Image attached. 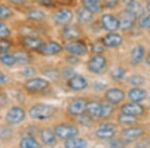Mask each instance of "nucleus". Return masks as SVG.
<instances>
[{
	"mask_svg": "<svg viewBox=\"0 0 150 148\" xmlns=\"http://www.w3.org/2000/svg\"><path fill=\"white\" fill-rule=\"evenodd\" d=\"M147 133V129L144 125L140 123L129 126H123L119 130L118 136H119L126 145L132 144V143L142 139Z\"/></svg>",
	"mask_w": 150,
	"mask_h": 148,
	"instance_id": "f257e3e1",
	"label": "nucleus"
},
{
	"mask_svg": "<svg viewBox=\"0 0 150 148\" xmlns=\"http://www.w3.org/2000/svg\"><path fill=\"white\" fill-rule=\"evenodd\" d=\"M119 130V124L116 121L102 120V122L99 123L97 128L94 131V135L99 140L109 141L117 136Z\"/></svg>",
	"mask_w": 150,
	"mask_h": 148,
	"instance_id": "f03ea898",
	"label": "nucleus"
},
{
	"mask_svg": "<svg viewBox=\"0 0 150 148\" xmlns=\"http://www.w3.org/2000/svg\"><path fill=\"white\" fill-rule=\"evenodd\" d=\"M28 113L35 120H48L56 114V107L51 104L38 103L31 106Z\"/></svg>",
	"mask_w": 150,
	"mask_h": 148,
	"instance_id": "7ed1b4c3",
	"label": "nucleus"
},
{
	"mask_svg": "<svg viewBox=\"0 0 150 148\" xmlns=\"http://www.w3.org/2000/svg\"><path fill=\"white\" fill-rule=\"evenodd\" d=\"M87 70L90 73L101 75L108 69V59L105 54H92L87 61Z\"/></svg>",
	"mask_w": 150,
	"mask_h": 148,
	"instance_id": "20e7f679",
	"label": "nucleus"
},
{
	"mask_svg": "<svg viewBox=\"0 0 150 148\" xmlns=\"http://www.w3.org/2000/svg\"><path fill=\"white\" fill-rule=\"evenodd\" d=\"M126 99V92L119 86L108 87L104 91V100L116 106H120Z\"/></svg>",
	"mask_w": 150,
	"mask_h": 148,
	"instance_id": "39448f33",
	"label": "nucleus"
},
{
	"mask_svg": "<svg viewBox=\"0 0 150 148\" xmlns=\"http://www.w3.org/2000/svg\"><path fill=\"white\" fill-rule=\"evenodd\" d=\"M119 112H122L124 114H128V115L135 116V117L141 118L142 116H144L147 112L146 106L143 105L142 103H137V102H132V101H126L123 102L120 105Z\"/></svg>",
	"mask_w": 150,
	"mask_h": 148,
	"instance_id": "423d86ee",
	"label": "nucleus"
},
{
	"mask_svg": "<svg viewBox=\"0 0 150 148\" xmlns=\"http://www.w3.org/2000/svg\"><path fill=\"white\" fill-rule=\"evenodd\" d=\"M63 47L65 51H67L69 54L76 55V56H85V55L88 54L89 50H90L87 43L81 39L68 40Z\"/></svg>",
	"mask_w": 150,
	"mask_h": 148,
	"instance_id": "0eeeda50",
	"label": "nucleus"
},
{
	"mask_svg": "<svg viewBox=\"0 0 150 148\" xmlns=\"http://www.w3.org/2000/svg\"><path fill=\"white\" fill-rule=\"evenodd\" d=\"M54 131L57 137L62 140H67L69 138L75 137L79 134V128L70 123H60L54 126Z\"/></svg>",
	"mask_w": 150,
	"mask_h": 148,
	"instance_id": "6e6552de",
	"label": "nucleus"
},
{
	"mask_svg": "<svg viewBox=\"0 0 150 148\" xmlns=\"http://www.w3.org/2000/svg\"><path fill=\"white\" fill-rule=\"evenodd\" d=\"M147 54L146 47L142 43H136L131 47L129 52V63L133 67L139 66L144 62L145 56Z\"/></svg>",
	"mask_w": 150,
	"mask_h": 148,
	"instance_id": "1a4fd4ad",
	"label": "nucleus"
},
{
	"mask_svg": "<svg viewBox=\"0 0 150 148\" xmlns=\"http://www.w3.org/2000/svg\"><path fill=\"white\" fill-rule=\"evenodd\" d=\"M117 16L119 19V31L128 33L136 27L137 19L125 9L118 12Z\"/></svg>",
	"mask_w": 150,
	"mask_h": 148,
	"instance_id": "9d476101",
	"label": "nucleus"
},
{
	"mask_svg": "<svg viewBox=\"0 0 150 148\" xmlns=\"http://www.w3.org/2000/svg\"><path fill=\"white\" fill-rule=\"evenodd\" d=\"M99 23L101 27L106 32L119 31V19L116 14L113 13H102L99 17Z\"/></svg>",
	"mask_w": 150,
	"mask_h": 148,
	"instance_id": "9b49d317",
	"label": "nucleus"
},
{
	"mask_svg": "<svg viewBox=\"0 0 150 148\" xmlns=\"http://www.w3.org/2000/svg\"><path fill=\"white\" fill-rule=\"evenodd\" d=\"M104 45L107 49H115L119 48L124 43V36L119 31H112V32H106L102 37H100Z\"/></svg>",
	"mask_w": 150,
	"mask_h": 148,
	"instance_id": "f8f14e48",
	"label": "nucleus"
},
{
	"mask_svg": "<svg viewBox=\"0 0 150 148\" xmlns=\"http://www.w3.org/2000/svg\"><path fill=\"white\" fill-rule=\"evenodd\" d=\"M50 82L49 80L41 77H33V78L28 79L24 83V87L29 92H41L44 91L49 87Z\"/></svg>",
	"mask_w": 150,
	"mask_h": 148,
	"instance_id": "ddd939ff",
	"label": "nucleus"
},
{
	"mask_svg": "<svg viewBox=\"0 0 150 148\" xmlns=\"http://www.w3.org/2000/svg\"><path fill=\"white\" fill-rule=\"evenodd\" d=\"M87 101L88 100L86 98H84V97H76V98H73L71 101H69L68 105H67V112L71 116L77 117L78 115L85 112Z\"/></svg>",
	"mask_w": 150,
	"mask_h": 148,
	"instance_id": "4468645a",
	"label": "nucleus"
},
{
	"mask_svg": "<svg viewBox=\"0 0 150 148\" xmlns=\"http://www.w3.org/2000/svg\"><path fill=\"white\" fill-rule=\"evenodd\" d=\"M148 96H149L148 90L143 88L142 86L130 87L126 94L128 100L137 103H143L145 100H147Z\"/></svg>",
	"mask_w": 150,
	"mask_h": 148,
	"instance_id": "2eb2a0df",
	"label": "nucleus"
},
{
	"mask_svg": "<svg viewBox=\"0 0 150 148\" xmlns=\"http://www.w3.org/2000/svg\"><path fill=\"white\" fill-rule=\"evenodd\" d=\"M64 47L59 42L51 40L43 43L38 52L43 56H55V55L61 53Z\"/></svg>",
	"mask_w": 150,
	"mask_h": 148,
	"instance_id": "dca6fc26",
	"label": "nucleus"
},
{
	"mask_svg": "<svg viewBox=\"0 0 150 148\" xmlns=\"http://www.w3.org/2000/svg\"><path fill=\"white\" fill-rule=\"evenodd\" d=\"M74 18V13L69 8H61L53 14V21L60 26H64L71 23Z\"/></svg>",
	"mask_w": 150,
	"mask_h": 148,
	"instance_id": "f3484780",
	"label": "nucleus"
},
{
	"mask_svg": "<svg viewBox=\"0 0 150 148\" xmlns=\"http://www.w3.org/2000/svg\"><path fill=\"white\" fill-rule=\"evenodd\" d=\"M67 86L73 91H83L89 86V83L85 76L76 73L67 80Z\"/></svg>",
	"mask_w": 150,
	"mask_h": 148,
	"instance_id": "a211bd4d",
	"label": "nucleus"
},
{
	"mask_svg": "<svg viewBox=\"0 0 150 148\" xmlns=\"http://www.w3.org/2000/svg\"><path fill=\"white\" fill-rule=\"evenodd\" d=\"M26 117L25 110L19 106H13L7 111L5 120L10 124H18L22 122Z\"/></svg>",
	"mask_w": 150,
	"mask_h": 148,
	"instance_id": "6ab92c4d",
	"label": "nucleus"
},
{
	"mask_svg": "<svg viewBox=\"0 0 150 148\" xmlns=\"http://www.w3.org/2000/svg\"><path fill=\"white\" fill-rule=\"evenodd\" d=\"M62 37L65 40H75V39H80L82 36V30L79 26L75 25V24H67V25L62 26L61 30Z\"/></svg>",
	"mask_w": 150,
	"mask_h": 148,
	"instance_id": "aec40b11",
	"label": "nucleus"
},
{
	"mask_svg": "<svg viewBox=\"0 0 150 148\" xmlns=\"http://www.w3.org/2000/svg\"><path fill=\"white\" fill-rule=\"evenodd\" d=\"M40 139L43 144L47 146H55L57 144V135L53 128L44 127L40 130Z\"/></svg>",
	"mask_w": 150,
	"mask_h": 148,
	"instance_id": "412c9836",
	"label": "nucleus"
},
{
	"mask_svg": "<svg viewBox=\"0 0 150 148\" xmlns=\"http://www.w3.org/2000/svg\"><path fill=\"white\" fill-rule=\"evenodd\" d=\"M101 111H102V101L100 100H88L85 112L90 115L94 120H100Z\"/></svg>",
	"mask_w": 150,
	"mask_h": 148,
	"instance_id": "4be33fe9",
	"label": "nucleus"
},
{
	"mask_svg": "<svg viewBox=\"0 0 150 148\" xmlns=\"http://www.w3.org/2000/svg\"><path fill=\"white\" fill-rule=\"evenodd\" d=\"M22 44L24 47H26L28 50H33V51H39L41 46L44 42L38 36H23L22 37Z\"/></svg>",
	"mask_w": 150,
	"mask_h": 148,
	"instance_id": "5701e85b",
	"label": "nucleus"
},
{
	"mask_svg": "<svg viewBox=\"0 0 150 148\" xmlns=\"http://www.w3.org/2000/svg\"><path fill=\"white\" fill-rule=\"evenodd\" d=\"M77 22L82 25H89V24L94 22V18H95V14L92 13L91 11L87 10L83 6L80 9H78L76 14Z\"/></svg>",
	"mask_w": 150,
	"mask_h": 148,
	"instance_id": "b1692460",
	"label": "nucleus"
},
{
	"mask_svg": "<svg viewBox=\"0 0 150 148\" xmlns=\"http://www.w3.org/2000/svg\"><path fill=\"white\" fill-rule=\"evenodd\" d=\"M128 73L127 68H125L123 65H116L112 67L109 71V77L114 82H122L125 80Z\"/></svg>",
	"mask_w": 150,
	"mask_h": 148,
	"instance_id": "393cba45",
	"label": "nucleus"
},
{
	"mask_svg": "<svg viewBox=\"0 0 150 148\" xmlns=\"http://www.w3.org/2000/svg\"><path fill=\"white\" fill-rule=\"evenodd\" d=\"M124 9L129 12L132 16H134L136 19L140 18L145 13V12H146V8H145V6L140 1H138V0H136V1L128 4V5H125Z\"/></svg>",
	"mask_w": 150,
	"mask_h": 148,
	"instance_id": "a878e982",
	"label": "nucleus"
},
{
	"mask_svg": "<svg viewBox=\"0 0 150 148\" xmlns=\"http://www.w3.org/2000/svg\"><path fill=\"white\" fill-rule=\"evenodd\" d=\"M116 122L119 124V126H129V125H134L140 123V118L135 117V116L128 115V114H124L122 112H119L116 114L115 116Z\"/></svg>",
	"mask_w": 150,
	"mask_h": 148,
	"instance_id": "bb28decb",
	"label": "nucleus"
},
{
	"mask_svg": "<svg viewBox=\"0 0 150 148\" xmlns=\"http://www.w3.org/2000/svg\"><path fill=\"white\" fill-rule=\"evenodd\" d=\"M82 6L95 15L100 14L104 10L103 0H82Z\"/></svg>",
	"mask_w": 150,
	"mask_h": 148,
	"instance_id": "cd10ccee",
	"label": "nucleus"
},
{
	"mask_svg": "<svg viewBox=\"0 0 150 148\" xmlns=\"http://www.w3.org/2000/svg\"><path fill=\"white\" fill-rule=\"evenodd\" d=\"M117 106L114 104H111L107 101H102V111H101L100 120H110L114 115H116Z\"/></svg>",
	"mask_w": 150,
	"mask_h": 148,
	"instance_id": "c85d7f7f",
	"label": "nucleus"
},
{
	"mask_svg": "<svg viewBox=\"0 0 150 148\" xmlns=\"http://www.w3.org/2000/svg\"><path fill=\"white\" fill-rule=\"evenodd\" d=\"M125 81L130 87L143 86L146 83V77L141 73H132L130 75H127Z\"/></svg>",
	"mask_w": 150,
	"mask_h": 148,
	"instance_id": "c756f323",
	"label": "nucleus"
},
{
	"mask_svg": "<svg viewBox=\"0 0 150 148\" xmlns=\"http://www.w3.org/2000/svg\"><path fill=\"white\" fill-rule=\"evenodd\" d=\"M26 17L30 21L43 22V21L46 20L47 16H46V14H45V12L42 11L41 9L32 8V9H29V10L26 12Z\"/></svg>",
	"mask_w": 150,
	"mask_h": 148,
	"instance_id": "7c9ffc66",
	"label": "nucleus"
},
{
	"mask_svg": "<svg viewBox=\"0 0 150 148\" xmlns=\"http://www.w3.org/2000/svg\"><path fill=\"white\" fill-rule=\"evenodd\" d=\"M64 146L66 148H85L88 146V142L82 137H72L65 140Z\"/></svg>",
	"mask_w": 150,
	"mask_h": 148,
	"instance_id": "2f4dec72",
	"label": "nucleus"
},
{
	"mask_svg": "<svg viewBox=\"0 0 150 148\" xmlns=\"http://www.w3.org/2000/svg\"><path fill=\"white\" fill-rule=\"evenodd\" d=\"M19 145H20V147H23V148H39V147H41V144L32 136V135H25L24 137H22V139H21Z\"/></svg>",
	"mask_w": 150,
	"mask_h": 148,
	"instance_id": "473e14b6",
	"label": "nucleus"
},
{
	"mask_svg": "<svg viewBox=\"0 0 150 148\" xmlns=\"http://www.w3.org/2000/svg\"><path fill=\"white\" fill-rule=\"evenodd\" d=\"M136 27L140 30L150 31V12H145L140 18L137 19Z\"/></svg>",
	"mask_w": 150,
	"mask_h": 148,
	"instance_id": "72a5a7b5",
	"label": "nucleus"
},
{
	"mask_svg": "<svg viewBox=\"0 0 150 148\" xmlns=\"http://www.w3.org/2000/svg\"><path fill=\"white\" fill-rule=\"evenodd\" d=\"M90 50L93 54H104V53L106 52V50H107V48L104 45L101 38H98V39L94 40L93 42L91 43Z\"/></svg>",
	"mask_w": 150,
	"mask_h": 148,
	"instance_id": "f704fd0d",
	"label": "nucleus"
},
{
	"mask_svg": "<svg viewBox=\"0 0 150 148\" xmlns=\"http://www.w3.org/2000/svg\"><path fill=\"white\" fill-rule=\"evenodd\" d=\"M43 74L49 80H52V81L55 82L61 78V72H60L59 69L55 68V67H48L45 70H43Z\"/></svg>",
	"mask_w": 150,
	"mask_h": 148,
	"instance_id": "c9c22d12",
	"label": "nucleus"
},
{
	"mask_svg": "<svg viewBox=\"0 0 150 148\" xmlns=\"http://www.w3.org/2000/svg\"><path fill=\"white\" fill-rule=\"evenodd\" d=\"M77 121H78V123L80 125L89 128V127H92L96 120H94L90 115H88L86 112H84L77 116Z\"/></svg>",
	"mask_w": 150,
	"mask_h": 148,
	"instance_id": "e433bc0d",
	"label": "nucleus"
},
{
	"mask_svg": "<svg viewBox=\"0 0 150 148\" xmlns=\"http://www.w3.org/2000/svg\"><path fill=\"white\" fill-rule=\"evenodd\" d=\"M0 61L2 64L6 65V66H13L16 63V58L14 54H11L8 51L0 53Z\"/></svg>",
	"mask_w": 150,
	"mask_h": 148,
	"instance_id": "4c0bfd02",
	"label": "nucleus"
},
{
	"mask_svg": "<svg viewBox=\"0 0 150 148\" xmlns=\"http://www.w3.org/2000/svg\"><path fill=\"white\" fill-rule=\"evenodd\" d=\"M14 56L16 58V62L20 63V64H27L30 62L31 56L27 51H22V50H19L14 54Z\"/></svg>",
	"mask_w": 150,
	"mask_h": 148,
	"instance_id": "58836bf2",
	"label": "nucleus"
},
{
	"mask_svg": "<svg viewBox=\"0 0 150 148\" xmlns=\"http://www.w3.org/2000/svg\"><path fill=\"white\" fill-rule=\"evenodd\" d=\"M61 72V78H63L65 80H68L69 78H71L74 74H76V71L71 65H67V66H64L63 68L60 70Z\"/></svg>",
	"mask_w": 150,
	"mask_h": 148,
	"instance_id": "ea45409f",
	"label": "nucleus"
},
{
	"mask_svg": "<svg viewBox=\"0 0 150 148\" xmlns=\"http://www.w3.org/2000/svg\"><path fill=\"white\" fill-rule=\"evenodd\" d=\"M121 4V0H103L104 9L107 10H115Z\"/></svg>",
	"mask_w": 150,
	"mask_h": 148,
	"instance_id": "a19ab883",
	"label": "nucleus"
},
{
	"mask_svg": "<svg viewBox=\"0 0 150 148\" xmlns=\"http://www.w3.org/2000/svg\"><path fill=\"white\" fill-rule=\"evenodd\" d=\"M13 15V12L8 6L3 5V4H0V19L1 20H4V19H7Z\"/></svg>",
	"mask_w": 150,
	"mask_h": 148,
	"instance_id": "79ce46f5",
	"label": "nucleus"
},
{
	"mask_svg": "<svg viewBox=\"0 0 150 148\" xmlns=\"http://www.w3.org/2000/svg\"><path fill=\"white\" fill-rule=\"evenodd\" d=\"M108 145H109L110 147H124V146H127L126 144H125V142L123 141V140L120 138L119 136H116L115 138H113V139H111L108 141Z\"/></svg>",
	"mask_w": 150,
	"mask_h": 148,
	"instance_id": "37998d69",
	"label": "nucleus"
},
{
	"mask_svg": "<svg viewBox=\"0 0 150 148\" xmlns=\"http://www.w3.org/2000/svg\"><path fill=\"white\" fill-rule=\"evenodd\" d=\"M92 88L97 92H102V91H105L106 89L108 88V86H107V84H105L104 82L95 80V81L92 82Z\"/></svg>",
	"mask_w": 150,
	"mask_h": 148,
	"instance_id": "c03bdc74",
	"label": "nucleus"
},
{
	"mask_svg": "<svg viewBox=\"0 0 150 148\" xmlns=\"http://www.w3.org/2000/svg\"><path fill=\"white\" fill-rule=\"evenodd\" d=\"M11 47V44L8 40L4 39V38H1L0 39V53L3 52H7Z\"/></svg>",
	"mask_w": 150,
	"mask_h": 148,
	"instance_id": "a18cd8bd",
	"label": "nucleus"
},
{
	"mask_svg": "<svg viewBox=\"0 0 150 148\" xmlns=\"http://www.w3.org/2000/svg\"><path fill=\"white\" fill-rule=\"evenodd\" d=\"M65 60H66V62L68 63L69 65H71V66H74V65H77V64H79V63H80L79 56L72 55V54L68 55V56L65 58Z\"/></svg>",
	"mask_w": 150,
	"mask_h": 148,
	"instance_id": "49530a36",
	"label": "nucleus"
},
{
	"mask_svg": "<svg viewBox=\"0 0 150 148\" xmlns=\"http://www.w3.org/2000/svg\"><path fill=\"white\" fill-rule=\"evenodd\" d=\"M36 69L34 67L32 66H28V67H25L23 70H22V75L24 77H32L34 76L36 74Z\"/></svg>",
	"mask_w": 150,
	"mask_h": 148,
	"instance_id": "de8ad7c7",
	"label": "nucleus"
},
{
	"mask_svg": "<svg viewBox=\"0 0 150 148\" xmlns=\"http://www.w3.org/2000/svg\"><path fill=\"white\" fill-rule=\"evenodd\" d=\"M10 34V30L5 24L0 22V38H6Z\"/></svg>",
	"mask_w": 150,
	"mask_h": 148,
	"instance_id": "09e8293b",
	"label": "nucleus"
},
{
	"mask_svg": "<svg viewBox=\"0 0 150 148\" xmlns=\"http://www.w3.org/2000/svg\"><path fill=\"white\" fill-rule=\"evenodd\" d=\"M37 3L41 6L44 7H52L54 6V1L53 0H36Z\"/></svg>",
	"mask_w": 150,
	"mask_h": 148,
	"instance_id": "8fccbe9b",
	"label": "nucleus"
},
{
	"mask_svg": "<svg viewBox=\"0 0 150 148\" xmlns=\"http://www.w3.org/2000/svg\"><path fill=\"white\" fill-rule=\"evenodd\" d=\"M7 102H8V100H7L6 94L0 93V106H1V107H3V106L6 105Z\"/></svg>",
	"mask_w": 150,
	"mask_h": 148,
	"instance_id": "3c124183",
	"label": "nucleus"
},
{
	"mask_svg": "<svg viewBox=\"0 0 150 148\" xmlns=\"http://www.w3.org/2000/svg\"><path fill=\"white\" fill-rule=\"evenodd\" d=\"M7 82H8V77H7V75H5L3 72L0 71V86L6 84Z\"/></svg>",
	"mask_w": 150,
	"mask_h": 148,
	"instance_id": "603ef678",
	"label": "nucleus"
},
{
	"mask_svg": "<svg viewBox=\"0 0 150 148\" xmlns=\"http://www.w3.org/2000/svg\"><path fill=\"white\" fill-rule=\"evenodd\" d=\"M144 63L147 66V68L150 70V51L147 52L146 56H145V59H144Z\"/></svg>",
	"mask_w": 150,
	"mask_h": 148,
	"instance_id": "864d4df0",
	"label": "nucleus"
},
{
	"mask_svg": "<svg viewBox=\"0 0 150 148\" xmlns=\"http://www.w3.org/2000/svg\"><path fill=\"white\" fill-rule=\"evenodd\" d=\"M134 1H136V0H121V3L125 6V5H128V4L132 3V2H134Z\"/></svg>",
	"mask_w": 150,
	"mask_h": 148,
	"instance_id": "5fc2aeb1",
	"label": "nucleus"
},
{
	"mask_svg": "<svg viewBox=\"0 0 150 148\" xmlns=\"http://www.w3.org/2000/svg\"><path fill=\"white\" fill-rule=\"evenodd\" d=\"M145 8H146L147 12H150V0H147V1L145 2Z\"/></svg>",
	"mask_w": 150,
	"mask_h": 148,
	"instance_id": "6e6d98bb",
	"label": "nucleus"
},
{
	"mask_svg": "<svg viewBox=\"0 0 150 148\" xmlns=\"http://www.w3.org/2000/svg\"><path fill=\"white\" fill-rule=\"evenodd\" d=\"M12 3H15V4H20L23 2V0H10Z\"/></svg>",
	"mask_w": 150,
	"mask_h": 148,
	"instance_id": "4d7b16f0",
	"label": "nucleus"
},
{
	"mask_svg": "<svg viewBox=\"0 0 150 148\" xmlns=\"http://www.w3.org/2000/svg\"><path fill=\"white\" fill-rule=\"evenodd\" d=\"M144 1H145V2H146V1H147V0H144Z\"/></svg>",
	"mask_w": 150,
	"mask_h": 148,
	"instance_id": "13d9d810",
	"label": "nucleus"
}]
</instances>
